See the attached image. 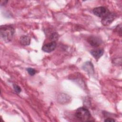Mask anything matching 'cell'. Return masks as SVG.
Masks as SVG:
<instances>
[{"instance_id":"cell-7","label":"cell","mask_w":122,"mask_h":122,"mask_svg":"<svg viewBox=\"0 0 122 122\" xmlns=\"http://www.w3.org/2000/svg\"><path fill=\"white\" fill-rule=\"evenodd\" d=\"M104 50L102 48H98L95 50H93L91 51V54L96 60L99 59L103 54Z\"/></svg>"},{"instance_id":"cell-9","label":"cell","mask_w":122,"mask_h":122,"mask_svg":"<svg viewBox=\"0 0 122 122\" xmlns=\"http://www.w3.org/2000/svg\"><path fill=\"white\" fill-rule=\"evenodd\" d=\"M20 42L23 46L29 45L30 42V39L28 36L22 35L20 38Z\"/></svg>"},{"instance_id":"cell-11","label":"cell","mask_w":122,"mask_h":122,"mask_svg":"<svg viewBox=\"0 0 122 122\" xmlns=\"http://www.w3.org/2000/svg\"><path fill=\"white\" fill-rule=\"evenodd\" d=\"M13 87L15 92H16L17 93H20L21 92V89L19 85H17L16 84H13Z\"/></svg>"},{"instance_id":"cell-6","label":"cell","mask_w":122,"mask_h":122,"mask_svg":"<svg viewBox=\"0 0 122 122\" xmlns=\"http://www.w3.org/2000/svg\"><path fill=\"white\" fill-rule=\"evenodd\" d=\"M57 46V43L55 41H51L44 44L42 47V50L46 52H51L53 51Z\"/></svg>"},{"instance_id":"cell-5","label":"cell","mask_w":122,"mask_h":122,"mask_svg":"<svg viewBox=\"0 0 122 122\" xmlns=\"http://www.w3.org/2000/svg\"><path fill=\"white\" fill-rule=\"evenodd\" d=\"M88 43L93 47H97L102 42V40L99 37L95 36H91L88 38Z\"/></svg>"},{"instance_id":"cell-3","label":"cell","mask_w":122,"mask_h":122,"mask_svg":"<svg viewBox=\"0 0 122 122\" xmlns=\"http://www.w3.org/2000/svg\"><path fill=\"white\" fill-rule=\"evenodd\" d=\"M92 12L96 16L103 18L111 12L106 7L100 6L94 8L92 10Z\"/></svg>"},{"instance_id":"cell-12","label":"cell","mask_w":122,"mask_h":122,"mask_svg":"<svg viewBox=\"0 0 122 122\" xmlns=\"http://www.w3.org/2000/svg\"><path fill=\"white\" fill-rule=\"evenodd\" d=\"M26 70H27L28 73L31 76L34 75L36 72V70L32 68H28Z\"/></svg>"},{"instance_id":"cell-4","label":"cell","mask_w":122,"mask_h":122,"mask_svg":"<svg viewBox=\"0 0 122 122\" xmlns=\"http://www.w3.org/2000/svg\"><path fill=\"white\" fill-rule=\"evenodd\" d=\"M116 14L114 13L110 12L107 15L102 18L101 22L104 26L109 25L116 18Z\"/></svg>"},{"instance_id":"cell-2","label":"cell","mask_w":122,"mask_h":122,"mask_svg":"<svg viewBox=\"0 0 122 122\" xmlns=\"http://www.w3.org/2000/svg\"><path fill=\"white\" fill-rule=\"evenodd\" d=\"M75 117L82 122L94 121L92 118L91 113L88 109L84 107H81L78 108L75 113Z\"/></svg>"},{"instance_id":"cell-13","label":"cell","mask_w":122,"mask_h":122,"mask_svg":"<svg viewBox=\"0 0 122 122\" xmlns=\"http://www.w3.org/2000/svg\"><path fill=\"white\" fill-rule=\"evenodd\" d=\"M115 120L113 119V118H106L104 122H115Z\"/></svg>"},{"instance_id":"cell-1","label":"cell","mask_w":122,"mask_h":122,"mask_svg":"<svg viewBox=\"0 0 122 122\" xmlns=\"http://www.w3.org/2000/svg\"><path fill=\"white\" fill-rule=\"evenodd\" d=\"M15 32L14 28L8 25L1 26L0 28V36L3 41L8 42L12 40Z\"/></svg>"},{"instance_id":"cell-10","label":"cell","mask_w":122,"mask_h":122,"mask_svg":"<svg viewBox=\"0 0 122 122\" xmlns=\"http://www.w3.org/2000/svg\"><path fill=\"white\" fill-rule=\"evenodd\" d=\"M59 38V35L57 32H53L52 33L50 37V39L51 41H55L58 40Z\"/></svg>"},{"instance_id":"cell-8","label":"cell","mask_w":122,"mask_h":122,"mask_svg":"<svg viewBox=\"0 0 122 122\" xmlns=\"http://www.w3.org/2000/svg\"><path fill=\"white\" fill-rule=\"evenodd\" d=\"M83 69L89 73H94V68L92 63L90 61H87L85 62L82 66Z\"/></svg>"}]
</instances>
